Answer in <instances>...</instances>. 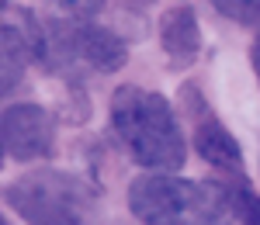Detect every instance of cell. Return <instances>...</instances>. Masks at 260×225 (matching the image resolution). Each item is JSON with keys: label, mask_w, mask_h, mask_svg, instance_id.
Listing matches in <instances>:
<instances>
[{"label": "cell", "mask_w": 260, "mask_h": 225, "mask_svg": "<svg viewBox=\"0 0 260 225\" xmlns=\"http://www.w3.org/2000/svg\"><path fill=\"white\" fill-rule=\"evenodd\" d=\"M111 128L125 145V153L156 173H174L187 160L184 132L170 101L136 83H125L111 94Z\"/></svg>", "instance_id": "cell-1"}, {"label": "cell", "mask_w": 260, "mask_h": 225, "mask_svg": "<svg viewBox=\"0 0 260 225\" xmlns=\"http://www.w3.org/2000/svg\"><path fill=\"white\" fill-rule=\"evenodd\" d=\"M128 208L142 225H233V205L222 184H201L146 170L128 184Z\"/></svg>", "instance_id": "cell-2"}, {"label": "cell", "mask_w": 260, "mask_h": 225, "mask_svg": "<svg viewBox=\"0 0 260 225\" xmlns=\"http://www.w3.org/2000/svg\"><path fill=\"white\" fill-rule=\"evenodd\" d=\"M4 201L28 225H87L90 191L59 170H35L7 184Z\"/></svg>", "instance_id": "cell-3"}, {"label": "cell", "mask_w": 260, "mask_h": 225, "mask_svg": "<svg viewBox=\"0 0 260 225\" xmlns=\"http://www.w3.org/2000/svg\"><path fill=\"white\" fill-rule=\"evenodd\" d=\"M0 139L4 156L18 163H39L52 156L56 125L42 104H7L0 115Z\"/></svg>", "instance_id": "cell-4"}, {"label": "cell", "mask_w": 260, "mask_h": 225, "mask_svg": "<svg viewBox=\"0 0 260 225\" xmlns=\"http://www.w3.org/2000/svg\"><path fill=\"white\" fill-rule=\"evenodd\" d=\"M194 153L208 166H215L222 173H243V149L240 142L233 139V132L208 115V107L201 104L198 107V118H194Z\"/></svg>", "instance_id": "cell-5"}, {"label": "cell", "mask_w": 260, "mask_h": 225, "mask_svg": "<svg viewBox=\"0 0 260 225\" xmlns=\"http://www.w3.org/2000/svg\"><path fill=\"white\" fill-rule=\"evenodd\" d=\"M160 45L174 66H191L201 56V24H198V14L187 4H177V7L163 11Z\"/></svg>", "instance_id": "cell-6"}, {"label": "cell", "mask_w": 260, "mask_h": 225, "mask_svg": "<svg viewBox=\"0 0 260 225\" xmlns=\"http://www.w3.org/2000/svg\"><path fill=\"white\" fill-rule=\"evenodd\" d=\"M77 45H80V59L98 73H118L128 62V45L111 28H101L94 21H80Z\"/></svg>", "instance_id": "cell-7"}, {"label": "cell", "mask_w": 260, "mask_h": 225, "mask_svg": "<svg viewBox=\"0 0 260 225\" xmlns=\"http://www.w3.org/2000/svg\"><path fill=\"white\" fill-rule=\"evenodd\" d=\"M0 52H4V59H0V90L11 94L14 87H21L24 66H28V56H31V45L24 39V31L11 21H4V28H0Z\"/></svg>", "instance_id": "cell-8"}, {"label": "cell", "mask_w": 260, "mask_h": 225, "mask_svg": "<svg viewBox=\"0 0 260 225\" xmlns=\"http://www.w3.org/2000/svg\"><path fill=\"white\" fill-rule=\"evenodd\" d=\"M222 18L236 21L243 28H257L260 31V0H208Z\"/></svg>", "instance_id": "cell-9"}, {"label": "cell", "mask_w": 260, "mask_h": 225, "mask_svg": "<svg viewBox=\"0 0 260 225\" xmlns=\"http://www.w3.org/2000/svg\"><path fill=\"white\" fill-rule=\"evenodd\" d=\"M62 18H73V21H90L104 7V0H56Z\"/></svg>", "instance_id": "cell-10"}, {"label": "cell", "mask_w": 260, "mask_h": 225, "mask_svg": "<svg viewBox=\"0 0 260 225\" xmlns=\"http://www.w3.org/2000/svg\"><path fill=\"white\" fill-rule=\"evenodd\" d=\"M250 62H253V73H257V80H260V31H257V39H253V49H250Z\"/></svg>", "instance_id": "cell-11"}, {"label": "cell", "mask_w": 260, "mask_h": 225, "mask_svg": "<svg viewBox=\"0 0 260 225\" xmlns=\"http://www.w3.org/2000/svg\"><path fill=\"white\" fill-rule=\"evenodd\" d=\"M0 225H11V222H0Z\"/></svg>", "instance_id": "cell-12"}]
</instances>
